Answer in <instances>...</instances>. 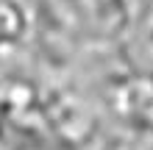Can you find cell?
Segmentation results:
<instances>
[{
    "label": "cell",
    "instance_id": "obj_6",
    "mask_svg": "<svg viewBox=\"0 0 153 150\" xmlns=\"http://www.w3.org/2000/svg\"><path fill=\"white\" fill-rule=\"evenodd\" d=\"M137 150H153V136H142L139 145H137Z\"/></svg>",
    "mask_w": 153,
    "mask_h": 150
},
{
    "label": "cell",
    "instance_id": "obj_3",
    "mask_svg": "<svg viewBox=\"0 0 153 150\" xmlns=\"http://www.w3.org/2000/svg\"><path fill=\"white\" fill-rule=\"evenodd\" d=\"M33 42V6L28 0H0V67H11Z\"/></svg>",
    "mask_w": 153,
    "mask_h": 150
},
{
    "label": "cell",
    "instance_id": "obj_8",
    "mask_svg": "<svg viewBox=\"0 0 153 150\" xmlns=\"http://www.w3.org/2000/svg\"><path fill=\"white\" fill-rule=\"evenodd\" d=\"M59 3H67L70 6V3H78V0H59Z\"/></svg>",
    "mask_w": 153,
    "mask_h": 150
},
{
    "label": "cell",
    "instance_id": "obj_5",
    "mask_svg": "<svg viewBox=\"0 0 153 150\" xmlns=\"http://www.w3.org/2000/svg\"><path fill=\"white\" fill-rule=\"evenodd\" d=\"M6 136H8V122L3 120V114H0V147H3V142H6Z\"/></svg>",
    "mask_w": 153,
    "mask_h": 150
},
{
    "label": "cell",
    "instance_id": "obj_4",
    "mask_svg": "<svg viewBox=\"0 0 153 150\" xmlns=\"http://www.w3.org/2000/svg\"><path fill=\"white\" fill-rule=\"evenodd\" d=\"M139 139L142 136L131 134L128 128L117 125V122H106V125H100V131L92 136V142L84 150H137Z\"/></svg>",
    "mask_w": 153,
    "mask_h": 150
},
{
    "label": "cell",
    "instance_id": "obj_1",
    "mask_svg": "<svg viewBox=\"0 0 153 150\" xmlns=\"http://www.w3.org/2000/svg\"><path fill=\"white\" fill-rule=\"evenodd\" d=\"M95 103L67 83H45L42 131L67 150H84L100 131Z\"/></svg>",
    "mask_w": 153,
    "mask_h": 150
},
{
    "label": "cell",
    "instance_id": "obj_7",
    "mask_svg": "<svg viewBox=\"0 0 153 150\" xmlns=\"http://www.w3.org/2000/svg\"><path fill=\"white\" fill-rule=\"evenodd\" d=\"M148 47L153 53V17H150V22H148Z\"/></svg>",
    "mask_w": 153,
    "mask_h": 150
},
{
    "label": "cell",
    "instance_id": "obj_2",
    "mask_svg": "<svg viewBox=\"0 0 153 150\" xmlns=\"http://www.w3.org/2000/svg\"><path fill=\"white\" fill-rule=\"evenodd\" d=\"M111 122L137 136H153V72L120 75L109 86Z\"/></svg>",
    "mask_w": 153,
    "mask_h": 150
},
{
    "label": "cell",
    "instance_id": "obj_9",
    "mask_svg": "<svg viewBox=\"0 0 153 150\" xmlns=\"http://www.w3.org/2000/svg\"><path fill=\"white\" fill-rule=\"evenodd\" d=\"M20 150H36V147H20Z\"/></svg>",
    "mask_w": 153,
    "mask_h": 150
}]
</instances>
